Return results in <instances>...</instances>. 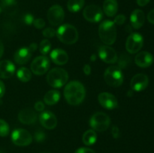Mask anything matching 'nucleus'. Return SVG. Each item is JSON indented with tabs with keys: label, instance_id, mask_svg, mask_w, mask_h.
Wrapping results in <instances>:
<instances>
[{
	"label": "nucleus",
	"instance_id": "15",
	"mask_svg": "<svg viewBox=\"0 0 154 153\" xmlns=\"http://www.w3.org/2000/svg\"><path fill=\"white\" fill-rule=\"evenodd\" d=\"M99 104L108 110L115 109L118 106V101L114 95L108 92H102L98 97Z\"/></svg>",
	"mask_w": 154,
	"mask_h": 153
},
{
	"label": "nucleus",
	"instance_id": "33",
	"mask_svg": "<svg viewBox=\"0 0 154 153\" xmlns=\"http://www.w3.org/2000/svg\"><path fill=\"white\" fill-rule=\"evenodd\" d=\"M34 20V16H33V15L31 14H26L23 16V21L24 23H25L26 25H32Z\"/></svg>",
	"mask_w": 154,
	"mask_h": 153
},
{
	"label": "nucleus",
	"instance_id": "36",
	"mask_svg": "<svg viewBox=\"0 0 154 153\" xmlns=\"http://www.w3.org/2000/svg\"><path fill=\"white\" fill-rule=\"evenodd\" d=\"M75 153H96L94 150L91 149V148H86V147H81L77 149Z\"/></svg>",
	"mask_w": 154,
	"mask_h": 153
},
{
	"label": "nucleus",
	"instance_id": "8",
	"mask_svg": "<svg viewBox=\"0 0 154 153\" xmlns=\"http://www.w3.org/2000/svg\"><path fill=\"white\" fill-rule=\"evenodd\" d=\"M144 44V38L140 33H132L128 37L126 42V49L129 53H136L142 48Z\"/></svg>",
	"mask_w": 154,
	"mask_h": 153
},
{
	"label": "nucleus",
	"instance_id": "2",
	"mask_svg": "<svg viewBox=\"0 0 154 153\" xmlns=\"http://www.w3.org/2000/svg\"><path fill=\"white\" fill-rule=\"evenodd\" d=\"M99 34L101 40L106 45H111L117 39V28L111 20H105L99 25Z\"/></svg>",
	"mask_w": 154,
	"mask_h": 153
},
{
	"label": "nucleus",
	"instance_id": "10",
	"mask_svg": "<svg viewBox=\"0 0 154 153\" xmlns=\"http://www.w3.org/2000/svg\"><path fill=\"white\" fill-rule=\"evenodd\" d=\"M47 16L50 23L56 26L63 22L65 17V12L61 6L59 4H54L48 10Z\"/></svg>",
	"mask_w": 154,
	"mask_h": 153
},
{
	"label": "nucleus",
	"instance_id": "27",
	"mask_svg": "<svg viewBox=\"0 0 154 153\" xmlns=\"http://www.w3.org/2000/svg\"><path fill=\"white\" fill-rule=\"evenodd\" d=\"M51 49V43L50 42V40H47V39L42 40L40 43V46H39V50H40L41 53L43 55H47L50 52Z\"/></svg>",
	"mask_w": 154,
	"mask_h": 153
},
{
	"label": "nucleus",
	"instance_id": "32",
	"mask_svg": "<svg viewBox=\"0 0 154 153\" xmlns=\"http://www.w3.org/2000/svg\"><path fill=\"white\" fill-rule=\"evenodd\" d=\"M2 8H10L17 4V0H1Z\"/></svg>",
	"mask_w": 154,
	"mask_h": 153
},
{
	"label": "nucleus",
	"instance_id": "44",
	"mask_svg": "<svg viewBox=\"0 0 154 153\" xmlns=\"http://www.w3.org/2000/svg\"><path fill=\"white\" fill-rule=\"evenodd\" d=\"M29 48L31 50L32 52H33V51H35L36 49H37V44H34V43L32 44L29 46Z\"/></svg>",
	"mask_w": 154,
	"mask_h": 153
},
{
	"label": "nucleus",
	"instance_id": "35",
	"mask_svg": "<svg viewBox=\"0 0 154 153\" xmlns=\"http://www.w3.org/2000/svg\"><path fill=\"white\" fill-rule=\"evenodd\" d=\"M125 21H126V16L123 14H119V15H117V16H115L114 22V24L121 26L124 23Z\"/></svg>",
	"mask_w": 154,
	"mask_h": 153
},
{
	"label": "nucleus",
	"instance_id": "28",
	"mask_svg": "<svg viewBox=\"0 0 154 153\" xmlns=\"http://www.w3.org/2000/svg\"><path fill=\"white\" fill-rule=\"evenodd\" d=\"M117 61H118L119 64L118 67L120 68V69L126 68L131 62L130 57L128 55H126V54H122V55L120 56V58L117 59Z\"/></svg>",
	"mask_w": 154,
	"mask_h": 153
},
{
	"label": "nucleus",
	"instance_id": "43",
	"mask_svg": "<svg viewBox=\"0 0 154 153\" xmlns=\"http://www.w3.org/2000/svg\"><path fill=\"white\" fill-rule=\"evenodd\" d=\"M3 52H4V46H3L2 42L0 40V58L2 56Z\"/></svg>",
	"mask_w": 154,
	"mask_h": 153
},
{
	"label": "nucleus",
	"instance_id": "45",
	"mask_svg": "<svg viewBox=\"0 0 154 153\" xmlns=\"http://www.w3.org/2000/svg\"><path fill=\"white\" fill-rule=\"evenodd\" d=\"M2 11V8L1 6H0V14H1Z\"/></svg>",
	"mask_w": 154,
	"mask_h": 153
},
{
	"label": "nucleus",
	"instance_id": "41",
	"mask_svg": "<svg viewBox=\"0 0 154 153\" xmlns=\"http://www.w3.org/2000/svg\"><path fill=\"white\" fill-rule=\"evenodd\" d=\"M150 0H137V4L141 7H144V6L147 5Z\"/></svg>",
	"mask_w": 154,
	"mask_h": 153
},
{
	"label": "nucleus",
	"instance_id": "46",
	"mask_svg": "<svg viewBox=\"0 0 154 153\" xmlns=\"http://www.w3.org/2000/svg\"><path fill=\"white\" fill-rule=\"evenodd\" d=\"M41 153H51V152H41Z\"/></svg>",
	"mask_w": 154,
	"mask_h": 153
},
{
	"label": "nucleus",
	"instance_id": "9",
	"mask_svg": "<svg viewBox=\"0 0 154 153\" xmlns=\"http://www.w3.org/2000/svg\"><path fill=\"white\" fill-rule=\"evenodd\" d=\"M51 63L49 58L45 56H41L35 58L31 64V70L36 75H43L49 69Z\"/></svg>",
	"mask_w": 154,
	"mask_h": 153
},
{
	"label": "nucleus",
	"instance_id": "24",
	"mask_svg": "<svg viewBox=\"0 0 154 153\" xmlns=\"http://www.w3.org/2000/svg\"><path fill=\"white\" fill-rule=\"evenodd\" d=\"M97 135L94 130H87L84 132L82 136L83 142L86 146H92L96 143Z\"/></svg>",
	"mask_w": 154,
	"mask_h": 153
},
{
	"label": "nucleus",
	"instance_id": "18",
	"mask_svg": "<svg viewBox=\"0 0 154 153\" xmlns=\"http://www.w3.org/2000/svg\"><path fill=\"white\" fill-rule=\"evenodd\" d=\"M15 73V66L9 60H2L0 62V78L8 79Z\"/></svg>",
	"mask_w": 154,
	"mask_h": 153
},
{
	"label": "nucleus",
	"instance_id": "20",
	"mask_svg": "<svg viewBox=\"0 0 154 153\" xmlns=\"http://www.w3.org/2000/svg\"><path fill=\"white\" fill-rule=\"evenodd\" d=\"M130 21L132 26L135 29H139L144 23L145 16L144 13L140 9H135L130 15Z\"/></svg>",
	"mask_w": 154,
	"mask_h": 153
},
{
	"label": "nucleus",
	"instance_id": "47",
	"mask_svg": "<svg viewBox=\"0 0 154 153\" xmlns=\"http://www.w3.org/2000/svg\"><path fill=\"white\" fill-rule=\"evenodd\" d=\"M0 153H2V152H0Z\"/></svg>",
	"mask_w": 154,
	"mask_h": 153
},
{
	"label": "nucleus",
	"instance_id": "16",
	"mask_svg": "<svg viewBox=\"0 0 154 153\" xmlns=\"http://www.w3.org/2000/svg\"><path fill=\"white\" fill-rule=\"evenodd\" d=\"M18 119L23 124H32L35 122L37 119V114L31 108H25L20 111L18 114Z\"/></svg>",
	"mask_w": 154,
	"mask_h": 153
},
{
	"label": "nucleus",
	"instance_id": "39",
	"mask_svg": "<svg viewBox=\"0 0 154 153\" xmlns=\"http://www.w3.org/2000/svg\"><path fill=\"white\" fill-rule=\"evenodd\" d=\"M147 20L150 23L154 24V9L150 10L147 14Z\"/></svg>",
	"mask_w": 154,
	"mask_h": 153
},
{
	"label": "nucleus",
	"instance_id": "1",
	"mask_svg": "<svg viewBox=\"0 0 154 153\" xmlns=\"http://www.w3.org/2000/svg\"><path fill=\"white\" fill-rule=\"evenodd\" d=\"M85 95V88L81 82L72 81L66 84L64 89V96L69 104L73 106L80 104L84 100Z\"/></svg>",
	"mask_w": 154,
	"mask_h": 153
},
{
	"label": "nucleus",
	"instance_id": "34",
	"mask_svg": "<svg viewBox=\"0 0 154 153\" xmlns=\"http://www.w3.org/2000/svg\"><path fill=\"white\" fill-rule=\"evenodd\" d=\"M33 25L37 29H42L45 28V21L42 18H38V19H35L34 22H33Z\"/></svg>",
	"mask_w": 154,
	"mask_h": 153
},
{
	"label": "nucleus",
	"instance_id": "11",
	"mask_svg": "<svg viewBox=\"0 0 154 153\" xmlns=\"http://www.w3.org/2000/svg\"><path fill=\"white\" fill-rule=\"evenodd\" d=\"M83 15L85 20L90 22H98L103 17V12L99 6L90 4L84 9Z\"/></svg>",
	"mask_w": 154,
	"mask_h": 153
},
{
	"label": "nucleus",
	"instance_id": "31",
	"mask_svg": "<svg viewBox=\"0 0 154 153\" xmlns=\"http://www.w3.org/2000/svg\"><path fill=\"white\" fill-rule=\"evenodd\" d=\"M42 34H43L44 37L48 38H51L54 37V36L56 35V34H57V31H56L54 28H51V27H48V28H45V29L43 30Z\"/></svg>",
	"mask_w": 154,
	"mask_h": 153
},
{
	"label": "nucleus",
	"instance_id": "30",
	"mask_svg": "<svg viewBox=\"0 0 154 153\" xmlns=\"http://www.w3.org/2000/svg\"><path fill=\"white\" fill-rule=\"evenodd\" d=\"M34 137L35 140L37 141L38 142H42L43 141L45 140L46 139V135H45V133L43 131V130L42 129H39V130H37L34 134Z\"/></svg>",
	"mask_w": 154,
	"mask_h": 153
},
{
	"label": "nucleus",
	"instance_id": "17",
	"mask_svg": "<svg viewBox=\"0 0 154 153\" xmlns=\"http://www.w3.org/2000/svg\"><path fill=\"white\" fill-rule=\"evenodd\" d=\"M135 62L138 67L147 68L150 67L153 63V56L147 51L140 52L135 56Z\"/></svg>",
	"mask_w": 154,
	"mask_h": 153
},
{
	"label": "nucleus",
	"instance_id": "12",
	"mask_svg": "<svg viewBox=\"0 0 154 153\" xmlns=\"http://www.w3.org/2000/svg\"><path fill=\"white\" fill-rule=\"evenodd\" d=\"M99 56L101 59L108 64H114L118 59L117 53L115 50L108 45L101 46L99 49Z\"/></svg>",
	"mask_w": 154,
	"mask_h": 153
},
{
	"label": "nucleus",
	"instance_id": "37",
	"mask_svg": "<svg viewBox=\"0 0 154 153\" xmlns=\"http://www.w3.org/2000/svg\"><path fill=\"white\" fill-rule=\"evenodd\" d=\"M45 104L42 101H40V100H38V101L35 104V109L38 111V112H42L45 110Z\"/></svg>",
	"mask_w": 154,
	"mask_h": 153
},
{
	"label": "nucleus",
	"instance_id": "14",
	"mask_svg": "<svg viewBox=\"0 0 154 153\" xmlns=\"http://www.w3.org/2000/svg\"><path fill=\"white\" fill-rule=\"evenodd\" d=\"M39 121L41 124L48 130L55 128L57 124V118L51 111H42L39 115Z\"/></svg>",
	"mask_w": 154,
	"mask_h": 153
},
{
	"label": "nucleus",
	"instance_id": "5",
	"mask_svg": "<svg viewBox=\"0 0 154 153\" xmlns=\"http://www.w3.org/2000/svg\"><path fill=\"white\" fill-rule=\"evenodd\" d=\"M105 81L111 87H118L123 82V74L118 66H110L105 70L104 74Z\"/></svg>",
	"mask_w": 154,
	"mask_h": 153
},
{
	"label": "nucleus",
	"instance_id": "29",
	"mask_svg": "<svg viewBox=\"0 0 154 153\" xmlns=\"http://www.w3.org/2000/svg\"><path fill=\"white\" fill-rule=\"evenodd\" d=\"M10 128L5 120L0 118V136H6L9 134Z\"/></svg>",
	"mask_w": 154,
	"mask_h": 153
},
{
	"label": "nucleus",
	"instance_id": "19",
	"mask_svg": "<svg viewBox=\"0 0 154 153\" xmlns=\"http://www.w3.org/2000/svg\"><path fill=\"white\" fill-rule=\"evenodd\" d=\"M32 52L29 47H22L17 50L14 53V61L19 64H26L31 58Z\"/></svg>",
	"mask_w": 154,
	"mask_h": 153
},
{
	"label": "nucleus",
	"instance_id": "21",
	"mask_svg": "<svg viewBox=\"0 0 154 153\" xmlns=\"http://www.w3.org/2000/svg\"><path fill=\"white\" fill-rule=\"evenodd\" d=\"M51 58L55 64L63 65L69 61V56L63 50L55 49L51 52Z\"/></svg>",
	"mask_w": 154,
	"mask_h": 153
},
{
	"label": "nucleus",
	"instance_id": "3",
	"mask_svg": "<svg viewBox=\"0 0 154 153\" xmlns=\"http://www.w3.org/2000/svg\"><path fill=\"white\" fill-rule=\"evenodd\" d=\"M59 40L66 44H73L78 39V32L74 26L70 24H63L57 30Z\"/></svg>",
	"mask_w": 154,
	"mask_h": 153
},
{
	"label": "nucleus",
	"instance_id": "7",
	"mask_svg": "<svg viewBox=\"0 0 154 153\" xmlns=\"http://www.w3.org/2000/svg\"><path fill=\"white\" fill-rule=\"evenodd\" d=\"M11 140L14 144L18 146H26L32 142V136L28 130L17 128L12 132Z\"/></svg>",
	"mask_w": 154,
	"mask_h": 153
},
{
	"label": "nucleus",
	"instance_id": "42",
	"mask_svg": "<svg viewBox=\"0 0 154 153\" xmlns=\"http://www.w3.org/2000/svg\"><path fill=\"white\" fill-rule=\"evenodd\" d=\"M83 69H84V72L86 75H89L91 73V68H90V66L89 64H86L84 66V68Z\"/></svg>",
	"mask_w": 154,
	"mask_h": 153
},
{
	"label": "nucleus",
	"instance_id": "6",
	"mask_svg": "<svg viewBox=\"0 0 154 153\" xmlns=\"http://www.w3.org/2000/svg\"><path fill=\"white\" fill-rule=\"evenodd\" d=\"M111 124L109 116L103 112H98L93 115L90 119V124L93 130L97 131H105Z\"/></svg>",
	"mask_w": 154,
	"mask_h": 153
},
{
	"label": "nucleus",
	"instance_id": "26",
	"mask_svg": "<svg viewBox=\"0 0 154 153\" xmlns=\"http://www.w3.org/2000/svg\"><path fill=\"white\" fill-rule=\"evenodd\" d=\"M17 76L23 82L29 81L32 78V73L26 68H20L17 71Z\"/></svg>",
	"mask_w": 154,
	"mask_h": 153
},
{
	"label": "nucleus",
	"instance_id": "4",
	"mask_svg": "<svg viewBox=\"0 0 154 153\" xmlns=\"http://www.w3.org/2000/svg\"><path fill=\"white\" fill-rule=\"evenodd\" d=\"M69 80V74L65 69L60 68H53L47 75V82L54 88L63 87Z\"/></svg>",
	"mask_w": 154,
	"mask_h": 153
},
{
	"label": "nucleus",
	"instance_id": "25",
	"mask_svg": "<svg viewBox=\"0 0 154 153\" xmlns=\"http://www.w3.org/2000/svg\"><path fill=\"white\" fill-rule=\"evenodd\" d=\"M84 5V0H69L67 7L69 11L76 13L80 11Z\"/></svg>",
	"mask_w": 154,
	"mask_h": 153
},
{
	"label": "nucleus",
	"instance_id": "23",
	"mask_svg": "<svg viewBox=\"0 0 154 153\" xmlns=\"http://www.w3.org/2000/svg\"><path fill=\"white\" fill-rule=\"evenodd\" d=\"M60 93L57 90H51L45 94L44 97L45 103L48 105L56 104L60 100Z\"/></svg>",
	"mask_w": 154,
	"mask_h": 153
},
{
	"label": "nucleus",
	"instance_id": "40",
	"mask_svg": "<svg viewBox=\"0 0 154 153\" xmlns=\"http://www.w3.org/2000/svg\"><path fill=\"white\" fill-rule=\"evenodd\" d=\"M5 92V86L4 83L0 80V98L4 96Z\"/></svg>",
	"mask_w": 154,
	"mask_h": 153
},
{
	"label": "nucleus",
	"instance_id": "38",
	"mask_svg": "<svg viewBox=\"0 0 154 153\" xmlns=\"http://www.w3.org/2000/svg\"><path fill=\"white\" fill-rule=\"evenodd\" d=\"M111 134H112V136H114V138L117 139L120 136V129L117 126H114L112 128V130H111Z\"/></svg>",
	"mask_w": 154,
	"mask_h": 153
},
{
	"label": "nucleus",
	"instance_id": "13",
	"mask_svg": "<svg viewBox=\"0 0 154 153\" xmlns=\"http://www.w3.org/2000/svg\"><path fill=\"white\" fill-rule=\"evenodd\" d=\"M148 84V76L144 74H135L131 80L130 86L134 91L141 92L147 88Z\"/></svg>",
	"mask_w": 154,
	"mask_h": 153
},
{
	"label": "nucleus",
	"instance_id": "22",
	"mask_svg": "<svg viewBox=\"0 0 154 153\" xmlns=\"http://www.w3.org/2000/svg\"><path fill=\"white\" fill-rule=\"evenodd\" d=\"M103 10L108 16H114L118 10V3L117 0H105L103 3Z\"/></svg>",
	"mask_w": 154,
	"mask_h": 153
}]
</instances>
